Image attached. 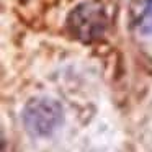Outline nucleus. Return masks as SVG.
I'll use <instances>...</instances> for the list:
<instances>
[{
  "label": "nucleus",
  "instance_id": "nucleus-1",
  "mask_svg": "<svg viewBox=\"0 0 152 152\" xmlns=\"http://www.w3.org/2000/svg\"><path fill=\"white\" fill-rule=\"evenodd\" d=\"M21 118L26 131L31 136L46 137L62 124L64 113L61 103H57L56 100L39 96V98H31L25 105Z\"/></svg>",
  "mask_w": 152,
  "mask_h": 152
},
{
  "label": "nucleus",
  "instance_id": "nucleus-3",
  "mask_svg": "<svg viewBox=\"0 0 152 152\" xmlns=\"http://www.w3.org/2000/svg\"><path fill=\"white\" fill-rule=\"evenodd\" d=\"M134 28L141 36L152 38V0H144L134 18Z\"/></svg>",
  "mask_w": 152,
  "mask_h": 152
},
{
  "label": "nucleus",
  "instance_id": "nucleus-2",
  "mask_svg": "<svg viewBox=\"0 0 152 152\" xmlns=\"http://www.w3.org/2000/svg\"><path fill=\"white\" fill-rule=\"evenodd\" d=\"M106 25L108 18L105 8L98 2H83L74 8L67 18V26L72 36L83 43L98 39L105 33Z\"/></svg>",
  "mask_w": 152,
  "mask_h": 152
}]
</instances>
